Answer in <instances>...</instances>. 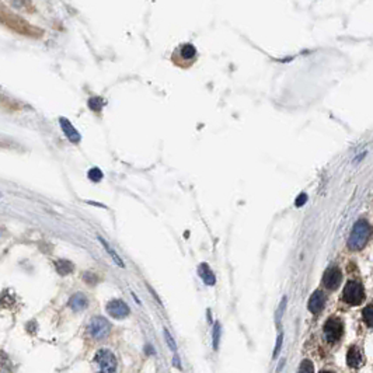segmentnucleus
Wrapping results in <instances>:
<instances>
[{
    "label": "nucleus",
    "mask_w": 373,
    "mask_h": 373,
    "mask_svg": "<svg viewBox=\"0 0 373 373\" xmlns=\"http://www.w3.org/2000/svg\"><path fill=\"white\" fill-rule=\"evenodd\" d=\"M0 107H3V108H6L8 111H17V110H20V104L14 101L13 98H10L7 95L1 94L0 93Z\"/></svg>",
    "instance_id": "15"
},
{
    "label": "nucleus",
    "mask_w": 373,
    "mask_h": 373,
    "mask_svg": "<svg viewBox=\"0 0 373 373\" xmlns=\"http://www.w3.org/2000/svg\"><path fill=\"white\" fill-rule=\"evenodd\" d=\"M347 364L350 368H354V369H358L361 368L362 364H364V355H362V351L357 345H352L348 350V354H347Z\"/></svg>",
    "instance_id": "12"
},
{
    "label": "nucleus",
    "mask_w": 373,
    "mask_h": 373,
    "mask_svg": "<svg viewBox=\"0 0 373 373\" xmlns=\"http://www.w3.org/2000/svg\"><path fill=\"white\" fill-rule=\"evenodd\" d=\"M59 124H61V128H62V131H64L65 136L69 139V142L77 145V143L80 142V139H81V138H80L79 131L72 125L71 121H69L68 118L61 117V118H59Z\"/></svg>",
    "instance_id": "11"
},
{
    "label": "nucleus",
    "mask_w": 373,
    "mask_h": 373,
    "mask_svg": "<svg viewBox=\"0 0 373 373\" xmlns=\"http://www.w3.org/2000/svg\"><path fill=\"white\" fill-rule=\"evenodd\" d=\"M298 373H314V366H313V364L310 362L309 359H304L302 364H300V366H299Z\"/></svg>",
    "instance_id": "22"
},
{
    "label": "nucleus",
    "mask_w": 373,
    "mask_h": 373,
    "mask_svg": "<svg viewBox=\"0 0 373 373\" xmlns=\"http://www.w3.org/2000/svg\"><path fill=\"white\" fill-rule=\"evenodd\" d=\"M174 366L178 368V369H181V364H180V358L178 357H174Z\"/></svg>",
    "instance_id": "26"
},
{
    "label": "nucleus",
    "mask_w": 373,
    "mask_h": 373,
    "mask_svg": "<svg viewBox=\"0 0 373 373\" xmlns=\"http://www.w3.org/2000/svg\"><path fill=\"white\" fill-rule=\"evenodd\" d=\"M221 335H222V327L219 323H215L214 333H212V344H214V350L218 351L219 348V341H221Z\"/></svg>",
    "instance_id": "18"
},
{
    "label": "nucleus",
    "mask_w": 373,
    "mask_h": 373,
    "mask_svg": "<svg viewBox=\"0 0 373 373\" xmlns=\"http://www.w3.org/2000/svg\"><path fill=\"white\" fill-rule=\"evenodd\" d=\"M369 236H371L369 223L366 221H358L351 231V236L348 238V247L351 250H361L366 244Z\"/></svg>",
    "instance_id": "2"
},
{
    "label": "nucleus",
    "mask_w": 373,
    "mask_h": 373,
    "mask_svg": "<svg viewBox=\"0 0 373 373\" xmlns=\"http://www.w3.org/2000/svg\"><path fill=\"white\" fill-rule=\"evenodd\" d=\"M103 105H104V100L101 97H93V98H90L88 100V107L93 110L94 112H100L103 110Z\"/></svg>",
    "instance_id": "20"
},
{
    "label": "nucleus",
    "mask_w": 373,
    "mask_h": 373,
    "mask_svg": "<svg viewBox=\"0 0 373 373\" xmlns=\"http://www.w3.org/2000/svg\"><path fill=\"white\" fill-rule=\"evenodd\" d=\"M55 268L61 275H68L73 271V264L68 260H58L55 261Z\"/></svg>",
    "instance_id": "17"
},
{
    "label": "nucleus",
    "mask_w": 373,
    "mask_h": 373,
    "mask_svg": "<svg viewBox=\"0 0 373 373\" xmlns=\"http://www.w3.org/2000/svg\"><path fill=\"white\" fill-rule=\"evenodd\" d=\"M98 240H100V243L103 244L104 248L107 250V253L111 255V258L114 260V261H115V264H117L118 267H121V268H124V267H125V264H124V261L121 260V257H119V255L115 253V250H114V248H111V247H110V244H108V243H107V241H105L103 237H100V236H98Z\"/></svg>",
    "instance_id": "16"
},
{
    "label": "nucleus",
    "mask_w": 373,
    "mask_h": 373,
    "mask_svg": "<svg viewBox=\"0 0 373 373\" xmlns=\"http://www.w3.org/2000/svg\"><path fill=\"white\" fill-rule=\"evenodd\" d=\"M284 366H285V359H281V362H279V366H278V369H277V371H278V372H281V369H282Z\"/></svg>",
    "instance_id": "27"
},
{
    "label": "nucleus",
    "mask_w": 373,
    "mask_h": 373,
    "mask_svg": "<svg viewBox=\"0 0 373 373\" xmlns=\"http://www.w3.org/2000/svg\"><path fill=\"white\" fill-rule=\"evenodd\" d=\"M107 313L114 318H125L129 316L131 310H129V306L124 300L121 299H114L111 302H108L107 304Z\"/></svg>",
    "instance_id": "7"
},
{
    "label": "nucleus",
    "mask_w": 373,
    "mask_h": 373,
    "mask_svg": "<svg viewBox=\"0 0 373 373\" xmlns=\"http://www.w3.org/2000/svg\"><path fill=\"white\" fill-rule=\"evenodd\" d=\"M344 300L351 304V306H358L364 302L365 299V289L364 285L358 281H350L345 288H344V294H342Z\"/></svg>",
    "instance_id": "3"
},
{
    "label": "nucleus",
    "mask_w": 373,
    "mask_h": 373,
    "mask_svg": "<svg viewBox=\"0 0 373 373\" xmlns=\"http://www.w3.org/2000/svg\"><path fill=\"white\" fill-rule=\"evenodd\" d=\"M177 56H178V59H180L177 64H191V62L197 58V49H195L194 45H191V44H184V45H181V47H178L175 49L174 58H177Z\"/></svg>",
    "instance_id": "9"
},
{
    "label": "nucleus",
    "mask_w": 373,
    "mask_h": 373,
    "mask_svg": "<svg viewBox=\"0 0 373 373\" xmlns=\"http://www.w3.org/2000/svg\"><path fill=\"white\" fill-rule=\"evenodd\" d=\"M94 361L98 366L100 373H115V371H117V366H118L117 358L111 351L107 350V348L97 351Z\"/></svg>",
    "instance_id": "4"
},
{
    "label": "nucleus",
    "mask_w": 373,
    "mask_h": 373,
    "mask_svg": "<svg viewBox=\"0 0 373 373\" xmlns=\"http://www.w3.org/2000/svg\"><path fill=\"white\" fill-rule=\"evenodd\" d=\"M362 317H364V321H365L368 326L373 328V304H369L366 306L364 311H362Z\"/></svg>",
    "instance_id": "19"
},
{
    "label": "nucleus",
    "mask_w": 373,
    "mask_h": 373,
    "mask_svg": "<svg viewBox=\"0 0 373 373\" xmlns=\"http://www.w3.org/2000/svg\"><path fill=\"white\" fill-rule=\"evenodd\" d=\"M0 21L6 27H8L10 30L18 32L21 35H27V37H41L42 35V31L40 28H37L28 21H25L23 17L17 16L14 13H10L3 8L0 10Z\"/></svg>",
    "instance_id": "1"
},
{
    "label": "nucleus",
    "mask_w": 373,
    "mask_h": 373,
    "mask_svg": "<svg viewBox=\"0 0 373 373\" xmlns=\"http://www.w3.org/2000/svg\"><path fill=\"white\" fill-rule=\"evenodd\" d=\"M198 275L208 286H214L216 284V277H215L214 271L211 270L209 265L205 262H202L198 267Z\"/></svg>",
    "instance_id": "14"
},
{
    "label": "nucleus",
    "mask_w": 373,
    "mask_h": 373,
    "mask_svg": "<svg viewBox=\"0 0 373 373\" xmlns=\"http://www.w3.org/2000/svg\"><path fill=\"white\" fill-rule=\"evenodd\" d=\"M306 201H307V195H306V194H300L299 198L296 199V207H302Z\"/></svg>",
    "instance_id": "25"
},
{
    "label": "nucleus",
    "mask_w": 373,
    "mask_h": 373,
    "mask_svg": "<svg viewBox=\"0 0 373 373\" xmlns=\"http://www.w3.org/2000/svg\"><path fill=\"white\" fill-rule=\"evenodd\" d=\"M68 306L71 307L73 311H83L88 306V299L86 298V295L83 294H75L72 295L69 302H68Z\"/></svg>",
    "instance_id": "13"
},
{
    "label": "nucleus",
    "mask_w": 373,
    "mask_h": 373,
    "mask_svg": "<svg viewBox=\"0 0 373 373\" xmlns=\"http://www.w3.org/2000/svg\"><path fill=\"white\" fill-rule=\"evenodd\" d=\"M282 341H284V334L281 333L278 335V338H277V345H275V351H274V358H278L279 352L282 350Z\"/></svg>",
    "instance_id": "24"
},
{
    "label": "nucleus",
    "mask_w": 373,
    "mask_h": 373,
    "mask_svg": "<svg viewBox=\"0 0 373 373\" xmlns=\"http://www.w3.org/2000/svg\"><path fill=\"white\" fill-rule=\"evenodd\" d=\"M87 331L91 338L94 340H104L108 337V334L111 331V324L108 323V320L100 316H95L90 320L87 326Z\"/></svg>",
    "instance_id": "5"
},
{
    "label": "nucleus",
    "mask_w": 373,
    "mask_h": 373,
    "mask_svg": "<svg viewBox=\"0 0 373 373\" xmlns=\"http://www.w3.org/2000/svg\"><path fill=\"white\" fill-rule=\"evenodd\" d=\"M342 333H344V324L341 318L330 317L324 323V335L328 342L338 341L342 337Z\"/></svg>",
    "instance_id": "6"
},
{
    "label": "nucleus",
    "mask_w": 373,
    "mask_h": 373,
    "mask_svg": "<svg viewBox=\"0 0 373 373\" xmlns=\"http://www.w3.org/2000/svg\"><path fill=\"white\" fill-rule=\"evenodd\" d=\"M342 274L341 270L338 267H330L328 270L324 272V277H323V284L326 286L328 291H335L340 284H341Z\"/></svg>",
    "instance_id": "8"
},
{
    "label": "nucleus",
    "mask_w": 373,
    "mask_h": 373,
    "mask_svg": "<svg viewBox=\"0 0 373 373\" xmlns=\"http://www.w3.org/2000/svg\"><path fill=\"white\" fill-rule=\"evenodd\" d=\"M326 306V295L321 291H316L313 292V295L310 296L309 303H307V307L313 313V314H318L321 313V310L324 309Z\"/></svg>",
    "instance_id": "10"
},
{
    "label": "nucleus",
    "mask_w": 373,
    "mask_h": 373,
    "mask_svg": "<svg viewBox=\"0 0 373 373\" xmlns=\"http://www.w3.org/2000/svg\"><path fill=\"white\" fill-rule=\"evenodd\" d=\"M87 175H88V178H90V180H91L93 183H98V181H101V180H103V177H104L103 171H101V170H100L98 167H93V168H90V170H88Z\"/></svg>",
    "instance_id": "21"
},
{
    "label": "nucleus",
    "mask_w": 373,
    "mask_h": 373,
    "mask_svg": "<svg viewBox=\"0 0 373 373\" xmlns=\"http://www.w3.org/2000/svg\"><path fill=\"white\" fill-rule=\"evenodd\" d=\"M164 337H166V342H167V345L170 347V350L177 351V345H175L174 338L171 337V334L168 333L167 330H164Z\"/></svg>",
    "instance_id": "23"
},
{
    "label": "nucleus",
    "mask_w": 373,
    "mask_h": 373,
    "mask_svg": "<svg viewBox=\"0 0 373 373\" xmlns=\"http://www.w3.org/2000/svg\"><path fill=\"white\" fill-rule=\"evenodd\" d=\"M320 373H333V372H330V371H321Z\"/></svg>",
    "instance_id": "28"
}]
</instances>
